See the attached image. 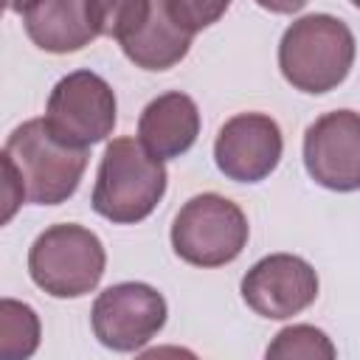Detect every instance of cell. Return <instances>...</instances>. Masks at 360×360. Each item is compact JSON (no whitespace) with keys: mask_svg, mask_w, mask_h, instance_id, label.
I'll use <instances>...</instances> for the list:
<instances>
[{"mask_svg":"<svg viewBox=\"0 0 360 360\" xmlns=\"http://www.w3.org/2000/svg\"><path fill=\"white\" fill-rule=\"evenodd\" d=\"M166 194V166L135 138L107 143L90 205L98 217L115 225L146 219Z\"/></svg>","mask_w":360,"mask_h":360,"instance_id":"1","label":"cell"},{"mask_svg":"<svg viewBox=\"0 0 360 360\" xmlns=\"http://www.w3.org/2000/svg\"><path fill=\"white\" fill-rule=\"evenodd\" d=\"M354 34L332 14H307L295 20L278 42L281 76L301 93H329L346 82L354 65Z\"/></svg>","mask_w":360,"mask_h":360,"instance_id":"2","label":"cell"},{"mask_svg":"<svg viewBox=\"0 0 360 360\" xmlns=\"http://www.w3.org/2000/svg\"><path fill=\"white\" fill-rule=\"evenodd\" d=\"M3 160L14 166L28 202L59 205L73 197L82 183L87 149L59 141L45 118H31L8 135Z\"/></svg>","mask_w":360,"mask_h":360,"instance_id":"3","label":"cell"},{"mask_svg":"<svg viewBox=\"0 0 360 360\" xmlns=\"http://www.w3.org/2000/svg\"><path fill=\"white\" fill-rule=\"evenodd\" d=\"M107 267L101 239L76 222L45 228L28 250L31 281L53 298H82L98 287Z\"/></svg>","mask_w":360,"mask_h":360,"instance_id":"4","label":"cell"},{"mask_svg":"<svg viewBox=\"0 0 360 360\" xmlns=\"http://www.w3.org/2000/svg\"><path fill=\"white\" fill-rule=\"evenodd\" d=\"M248 236L245 211L214 191L191 197L172 222V248L194 267L231 264L245 250Z\"/></svg>","mask_w":360,"mask_h":360,"instance_id":"5","label":"cell"},{"mask_svg":"<svg viewBox=\"0 0 360 360\" xmlns=\"http://www.w3.org/2000/svg\"><path fill=\"white\" fill-rule=\"evenodd\" d=\"M115 112L118 104L107 79L93 70H73L53 84L45 121L59 141L87 149L112 132Z\"/></svg>","mask_w":360,"mask_h":360,"instance_id":"6","label":"cell"},{"mask_svg":"<svg viewBox=\"0 0 360 360\" xmlns=\"http://www.w3.org/2000/svg\"><path fill=\"white\" fill-rule=\"evenodd\" d=\"M166 298L143 281H121L98 292L90 309L93 335L112 352H138L166 326Z\"/></svg>","mask_w":360,"mask_h":360,"instance_id":"7","label":"cell"},{"mask_svg":"<svg viewBox=\"0 0 360 360\" xmlns=\"http://www.w3.org/2000/svg\"><path fill=\"white\" fill-rule=\"evenodd\" d=\"M242 301L262 318L284 321L318 298L315 267L292 253H270L242 276Z\"/></svg>","mask_w":360,"mask_h":360,"instance_id":"8","label":"cell"},{"mask_svg":"<svg viewBox=\"0 0 360 360\" xmlns=\"http://www.w3.org/2000/svg\"><path fill=\"white\" fill-rule=\"evenodd\" d=\"M304 166L329 191L360 188V112L335 110L315 118L304 132Z\"/></svg>","mask_w":360,"mask_h":360,"instance_id":"9","label":"cell"},{"mask_svg":"<svg viewBox=\"0 0 360 360\" xmlns=\"http://www.w3.org/2000/svg\"><path fill=\"white\" fill-rule=\"evenodd\" d=\"M281 129L264 112H239L228 118L214 141L217 169L236 183H259L270 177L281 160Z\"/></svg>","mask_w":360,"mask_h":360,"instance_id":"10","label":"cell"},{"mask_svg":"<svg viewBox=\"0 0 360 360\" xmlns=\"http://www.w3.org/2000/svg\"><path fill=\"white\" fill-rule=\"evenodd\" d=\"M28 39L48 53H76L98 34L90 0H34L22 11Z\"/></svg>","mask_w":360,"mask_h":360,"instance_id":"11","label":"cell"},{"mask_svg":"<svg viewBox=\"0 0 360 360\" xmlns=\"http://www.w3.org/2000/svg\"><path fill=\"white\" fill-rule=\"evenodd\" d=\"M200 135V110L191 96L172 90L152 98L138 118V141L160 160L186 155Z\"/></svg>","mask_w":360,"mask_h":360,"instance_id":"12","label":"cell"},{"mask_svg":"<svg viewBox=\"0 0 360 360\" xmlns=\"http://www.w3.org/2000/svg\"><path fill=\"white\" fill-rule=\"evenodd\" d=\"M194 31L172 11L169 0H152L146 22L121 45L124 56L143 70H169L191 48Z\"/></svg>","mask_w":360,"mask_h":360,"instance_id":"13","label":"cell"},{"mask_svg":"<svg viewBox=\"0 0 360 360\" xmlns=\"http://www.w3.org/2000/svg\"><path fill=\"white\" fill-rule=\"evenodd\" d=\"M39 346V318L37 312L14 298L0 301V357L25 360Z\"/></svg>","mask_w":360,"mask_h":360,"instance_id":"14","label":"cell"},{"mask_svg":"<svg viewBox=\"0 0 360 360\" xmlns=\"http://www.w3.org/2000/svg\"><path fill=\"white\" fill-rule=\"evenodd\" d=\"M267 357H284V360H332L338 354L335 343L329 340L326 332L309 323H292L281 329L273 343L264 352Z\"/></svg>","mask_w":360,"mask_h":360,"instance_id":"15","label":"cell"},{"mask_svg":"<svg viewBox=\"0 0 360 360\" xmlns=\"http://www.w3.org/2000/svg\"><path fill=\"white\" fill-rule=\"evenodd\" d=\"M152 0H90V11L101 37L124 42L149 17Z\"/></svg>","mask_w":360,"mask_h":360,"instance_id":"16","label":"cell"},{"mask_svg":"<svg viewBox=\"0 0 360 360\" xmlns=\"http://www.w3.org/2000/svg\"><path fill=\"white\" fill-rule=\"evenodd\" d=\"M172 11L197 34L208 25H214L231 6V0H169Z\"/></svg>","mask_w":360,"mask_h":360,"instance_id":"17","label":"cell"},{"mask_svg":"<svg viewBox=\"0 0 360 360\" xmlns=\"http://www.w3.org/2000/svg\"><path fill=\"white\" fill-rule=\"evenodd\" d=\"M262 8H267V11H273V14H295V11H301L309 0H256Z\"/></svg>","mask_w":360,"mask_h":360,"instance_id":"18","label":"cell"},{"mask_svg":"<svg viewBox=\"0 0 360 360\" xmlns=\"http://www.w3.org/2000/svg\"><path fill=\"white\" fill-rule=\"evenodd\" d=\"M31 3H34V0H8V8H11V11H17V14H22Z\"/></svg>","mask_w":360,"mask_h":360,"instance_id":"19","label":"cell"},{"mask_svg":"<svg viewBox=\"0 0 360 360\" xmlns=\"http://www.w3.org/2000/svg\"><path fill=\"white\" fill-rule=\"evenodd\" d=\"M352 6H354V8H360V0H352Z\"/></svg>","mask_w":360,"mask_h":360,"instance_id":"20","label":"cell"}]
</instances>
